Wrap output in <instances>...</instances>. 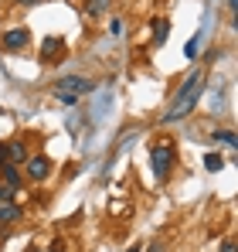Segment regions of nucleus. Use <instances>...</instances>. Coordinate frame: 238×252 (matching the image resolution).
<instances>
[{
    "instance_id": "1",
    "label": "nucleus",
    "mask_w": 238,
    "mask_h": 252,
    "mask_svg": "<svg viewBox=\"0 0 238 252\" xmlns=\"http://www.w3.org/2000/svg\"><path fill=\"white\" fill-rule=\"evenodd\" d=\"M201 85H204V72L198 68V72H191V75H187V82L177 89V95H174L170 109L160 116V123H167V126H170V123H180V120H184V116L194 109V102L201 99V92H204Z\"/></svg>"
},
{
    "instance_id": "2",
    "label": "nucleus",
    "mask_w": 238,
    "mask_h": 252,
    "mask_svg": "<svg viewBox=\"0 0 238 252\" xmlns=\"http://www.w3.org/2000/svg\"><path fill=\"white\" fill-rule=\"evenodd\" d=\"M51 89H55V95H58L61 102H79L82 95H89V92L95 89V82L85 79V75H65V79H58Z\"/></svg>"
},
{
    "instance_id": "3",
    "label": "nucleus",
    "mask_w": 238,
    "mask_h": 252,
    "mask_svg": "<svg viewBox=\"0 0 238 252\" xmlns=\"http://www.w3.org/2000/svg\"><path fill=\"white\" fill-rule=\"evenodd\" d=\"M150 160H153V174L163 181V177L174 170V147H170V140H157V143L150 147Z\"/></svg>"
},
{
    "instance_id": "4",
    "label": "nucleus",
    "mask_w": 238,
    "mask_h": 252,
    "mask_svg": "<svg viewBox=\"0 0 238 252\" xmlns=\"http://www.w3.org/2000/svg\"><path fill=\"white\" fill-rule=\"evenodd\" d=\"M24 174H28L34 184H41V181H48V174H51V160H48L44 154H38V157H28V160H24Z\"/></svg>"
},
{
    "instance_id": "5",
    "label": "nucleus",
    "mask_w": 238,
    "mask_h": 252,
    "mask_svg": "<svg viewBox=\"0 0 238 252\" xmlns=\"http://www.w3.org/2000/svg\"><path fill=\"white\" fill-rule=\"evenodd\" d=\"M0 44H3L7 51H24V48L31 44V31H28V28H10V31L0 38Z\"/></svg>"
},
{
    "instance_id": "6",
    "label": "nucleus",
    "mask_w": 238,
    "mask_h": 252,
    "mask_svg": "<svg viewBox=\"0 0 238 252\" xmlns=\"http://www.w3.org/2000/svg\"><path fill=\"white\" fill-rule=\"evenodd\" d=\"M0 184H3V188L14 194V191L24 184V177H21V170L14 167V164H0Z\"/></svg>"
},
{
    "instance_id": "7",
    "label": "nucleus",
    "mask_w": 238,
    "mask_h": 252,
    "mask_svg": "<svg viewBox=\"0 0 238 252\" xmlns=\"http://www.w3.org/2000/svg\"><path fill=\"white\" fill-rule=\"evenodd\" d=\"M24 160H28V147H24L21 140H10V143L3 147V164H14V167H17V164H24Z\"/></svg>"
},
{
    "instance_id": "8",
    "label": "nucleus",
    "mask_w": 238,
    "mask_h": 252,
    "mask_svg": "<svg viewBox=\"0 0 238 252\" xmlns=\"http://www.w3.org/2000/svg\"><path fill=\"white\" fill-rule=\"evenodd\" d=\"M21 215H24V211L17 208V205H10V201H7V205H0V228L17 225V221H21Z\"/></svg>"
},
{
    "instance_id": "9",
    "label": "nucleus",
    "mask_w": 238,
    "mask_h": 252,
    "mask_svg": "<svg viewBox=\"0 0 238 252\" xmlns=\"http://www.w3.org/2000/svg\"><path fill=\"white\" fill-rule=\"evenodd\" d=\"M61 38H44V44H41V62H51V58H58L61 55Z\"/></svg>"
},
{
    "instance_id": "10",
    "label": "nucleus",
    "mask_w": 238,
    "mask_h": 252,
    "mask_svg": "<svg viewBox=\"0 0 238 252\" xmlns=\"http://www.w3.org/2000/svg\"><path fill=\"white\" fill-rule=\"evenodd\" d=\"M211 140H214V143H225V147H235V143H238V140H235V133H232V129H218V133H214Z\"/></svg>"
},
{
    "instance_id": "11",
    "label": "nucleus",
    "mask_w": 238,
    "mask_h": 252,
    "mask_svg": "<svg viewBox=\"0 0 238 252\" xmlns=\"http://www.w3.org/2000/svg\"><path fill=\"white\" fill-rule=\"evenodd\" d=\"M201 44H204V34H194V38L187 41V48H184V55H187V58H198Z\"/></svg>"
},
{
    "instance_id": "12",
    "label": "nucleus",
    "mask_w": 238,
    "mask_h": 252,
    "mask_svg": "<svg viewBox=\"0 0 238 252\" xmlns=\"http://www.w3.org/2000/svg\"><path fill=\"white\" fill-rule=\"evenodd\" d=\"M204 167H208L211 174H214V170H221V167H225V160H221L218 154H208V157H204Z\"/></svg>"
},
{
    "instance_id": "13",
    "label": "nucleus",
    "mask_w": 238,
    "mask_h": 252,
    "mask_svg": "<svg viewBox=\"0 0 238 252\" xmlns=\"http://www.w3.org/2000/svg\"><path fill=\"white\" fill-rule=\"evenodd\" d=\"M106 7H109V0H89V14H92V17H99Z\"/></svg>"
},
{
    "instance_id": "14",
    "label": "nucleus",
    "mask_w": 238,
    "mask_h": 252,
    "mask_svg": "<svg viewBox=\"0 0 238 252\" xmlns=\"http://www.w3.org/2000/svg\"><path fill=\"white\" fill-rule=\"evenodd\" d=\"M153 31H157V41H163V38H167V31H170V24H167V21H157V24H153Z\"/></svg>"
},
{
    "instance_id": "15",
    "label": "nucleus",
    "mask_w": 238,
    "mask_h": 252,
    "mask_svg": "<svg viewBox=\"0 0 238 252\" xmlns=\"http://www.w3.org/2000/svg\"><path fill=\"white\" fill-rule=\"evenodd\" d=\"M109 31H113V38H122V21H113Z\"/></svg>"
},
{
    "instance_id": "16",
    "label": "nucleus",
    "mask_w": 238,
    "mask_h": 252,
    "mask_svg": "<svg viewBox=\"0 0 238 252\" xmlns=\"http://www.w3.org/2000/svg\"><path fill=\"white\" fill-rule=\"evenodd\" d=\"M10 198H14V194H10V191H7V188H3V184H0V205H7V201H10Z\"/></svg>"
},
{
    "instance_id": "17",
    "label": "nucleus",
    "mask_w": 238,
    "mask_h": 252,
    "mask_svg": "<svg viewBox=\"0 0 238 252\" xmlns=\"http://www.w3.org/2000/svg\"><path fill=\"white\" fill-rule=\"evenodd\" d=\"M221 252H235V242H232V239H228V242H225V246H221Z\"/></svg>"
},
{
    "instance_id": "18",
    "label": "nucleus",
    "mask_w": 238,
    "mask_h": 252,
    "mask_svg": "<svg viewBox=\"0 0 238 252\" xmlns=\"http://www.w3.org/2000/svg\"><path fill=\"white\" fill-rule=\"evenodd\" d=\"M17 3H24V7H34V3H41V0H17Z\"/></svg>"
},
{
    "instance_id": "19",
    "label": "nucleus",
    "mask_w": 238,
    "mask_h": 252,
    "mask_svg": "<svg viewBox=\"0 0 238 252\" xmlns=\"http://www.w3.org/2000/svg\"><path fill=\"white\" fill-rule=\"evenodd\" d=\"M150 252H163V249H160V242H153V246H150Z\"/></svg>"
},
{
    "instance_id": "20",
    "label": "nucleus",
    "mask_w": 238,
    "mask_h": 252,
    "mask_svg": "<svg viewBox=\"0 0 238 252\" xmlns=\"http://www.w3.org/2000/svg\"><path fill=\"white\" fill-rule=\"evenodd\" d=\"M228 7H232V10H235V7H238V0H228Z\"/></svg>"
},
{
    "instance_id": "21",
    "label": "nucleus",
    "mask_w": 238,
    "mask_h": 252,
    "mask_svg": "<svg viewBox=\"0 0 238 252\" xmlns=\"http://www.w3.org/2000/svg\"><path fill=\"white\" fill-rule=\"evenodd\" d=\"M126 252H140V246H133V249H126Z\"/></svg>"
},
{
    "instance_id": "22",
    "label": "nucleus",
    "mask_w": 238,
    "mask_h": 252,
    "mask_svg": "<svg viewBox=\"0 0 238 252\" xmlns=\"http://www.w3.org/2000/svg\"><path fill=\"white\" fill-rule=\"evenodd\" d=\"M0 164H3V147H0Z\"/></svg>"
}]
</instances>
